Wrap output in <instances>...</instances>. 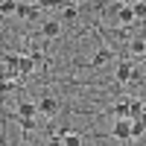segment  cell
Masks as SVG:
<instances>
[{
    "instance_id": "cell-1",
    "label": "cell",
    "mask_w": 146,
    "mask_h": 146,
    "mask_svg": "<svg viewBox=\"0 0 146 146\" xmlns=\"http://www.w3.org/2000/svg\"><path fill=\"white\" fill-rule=\"evenodd\" d=\"M111 137L120 140V143H135V137H131V120H114Z\"/></svg>"
},
{
    "instance_id": "cell-2",
    "label": "cell",
    "mask_w": 146,
    "mask_h": 146,
    "mask_svg": "<svg viewBox=\"0 0 146 146\" xmlns=\"http://www.w3.org/2000/svg\"><path fill=\"white\" fill-rule=\"evenodd\" d=\"M58 108H62V105H58L56 96H41V100H38V111H41L44 117H56Z\"/></svg>"
},
{
    "instance_id": "cell-3",
    "label": "cell",
    "mask_w": 146,
    "mask_h": 146,
    "mask_svg": "<svg viewBox=\"0 0 146 146\" xmlns=\"http://www.w3.org/2000/svg\"><path fill=\"white\" fill-rule=\"evenodd\" d=\"M35 114H41V111H38V102H32V100H21V102H18L15 117H35Z\"/></svg>"
},
{
    "instance_id": "cell-4",
    "label": "cell",
    "mask_w": 146,
    "mask_h": 146,
    "mask_svg": "<svg viewBox=\"0 0 146 146\" xmlns=\"http://www.w3.org/2000/svg\"><path fill=\"white\" fill-rule=\"evenodd\" d=\"M38 12H41V6H35V3H18V18H23V21H35Z\"/></svg>"
},
{
    "instance_id": "cell-5",
    "label": "cell",
    "mask_w": 146,
    "mask_h": 146,
    "mask_svg": "<svg viewBox=\"0 0 146 146\" xmlns=\"http://www.w3.org/2000/svg\"><path fill=\"white\" fill-rule=\"evenodd\" d=\"M131 70H135V67H131V62H129V58H123V62H120L117 64V82L120 85H126V82H131Z\"/></svg>"
},
{
    "instance_id": "cell-6",
    "label": "cell",
    "mask_w": 146,
    "mask_h": 146,
    "mask_svg": "<svg viewBox=\"0 0 146 146\" xmlns=\"http://www.w3.org/2000/svg\"><path fill=\"white\" fill-rule=\"evenodd\" d=\"M111 117L114 120H131V102H114L111 105Z\"/></svg>"
},
{
    "instance_id": "cell-7",
    "label": "cell",
    "mask_w": 146,
    "mask_h": 146,
    "mask_svg": "<svg viewBox=\"0 0 146 146\" xmlns=\"http://www.w3.org/2000/svg\"><path fill=\"white\" fill-rule=\"evenodd\" d=\"M126 53L129 56H146V38H143V35H140V38H131L126 44Z\"/></svg>"
},
{
    "instance_id": "cell-8",
    "label": "cell",
    "mask_w": 146,
    "mask_h": 146,
    "mask_svg": "<svg viewBox=\"0 0 146 146\" xmlns=\"http://www.w3.org/2000/svg\"><path fill=\"white\" fill-rule=\"evenodd\" d=\"M58 32H62V21H44L41 23V35L44 38H58Z\"/></svg>"
},
{
    "instance_id": "cell-9",
    "label": "cell",
    "mask_w": 146,
    "mask_h": 146,
    "mask_svg": "<svg viewBox=\"0 0 146 146\" xmlns=\"http://www.w3.org/2000/svg\"><path fill=\"white\" fill-rule=\"evenodd\" d=\"M58 21H62V27L64 23H76L79 21V6H64L62 15H58Z\"/></svg>"
},
{
    "instance_id": "cell-10",
    "label": "cell",
    "mask_w": 146,
    "mask_h": 146,
    "mask_svg": "<svg viewBox=\"0 0 146 146\" xmlns=\"http://www.w3.org/2000/svg\"><path fill=\"white\" fill-rule=\"evenodd\" d=\"M117 21L123 23V27H131V23L137 21V18H135V9H131V6H120V12H117Z\"/></svg>"
},
{
    "instance_id": "cell-11",
    "label": "cell",
    "mask_w": 146,
    "mask_h": 146,
    "mask_svg": "<svg viewBox=\"0 0 146 146\" xmlns=\"http://www.w3.org/2000/svg\"><path fill=\"white\" fill-rule=\"evenodd\" d=\"M35 64H38V62H35V56H23V53H21V67H18V73H21V76H29V73L35 70Z\"/></svg>"
},
{
    "instance_id": "cell-12",
    "label": "cell",
    "mask_w": 146,
    "mask_h": 146,
    "mask_svg": "<svg viewBox=\"0 0 146 146\" xmlns=\"http://www.w3.org/2000/svg\"><path fill=\"white\" fill-rule=\"evenodd\" d=\"M111 50H96L94 53V58H91V67H102V64H108V62H111Z\"/></svg>"
},
{
    "instance_id": "cell-13",
    "label": "cell",
    "mask_w": 146,
    "mask_h": 146,
    "mask_svg": "<svg viewBox=\"0 0 146 146\" xmlns=\"http://www.w3.org/2000/svg\"><path fill=\"white\" fill-rule=\"evenodd\" d=\"M131 137H135V140H143L146 137V117L131 120Z\"/></svg>"
},
{
    "instance_id": "cell-14",
    "label": "cell",
    "mask_w": 146,
    "mask_h": 146,
    "mask_svg": "<svg viewBox=\"0 0 146 146\" xmlns=\"http://www.w3.org/2000/svg\"><path fill=\"white\" fill-rule=\"evenodd\" d=\"M18 123H21V131H23V135H32V131L38 129L35 117H18Z\"/></svg>"
},
{
    "instance_id": "cell-15",
    "label": "cell",
    "mask_w": 146,
    "mask_h": 146,
    "mask_svg": "<svg viewBox=\"0 0 146 146\" xmlns=\"http://www.w3.org/2000/svg\"><path fill=\"white\" fill-rule=\"evenodd\" d=\"M0 15H3V18L18 15V3H15V0H3V3H0Z\"/></svg>"
},
{
    "instance_id": "cell-16",
    "label": "cell",
    "mask_w": 146,
    "mask_h": 146,
    "mask_svg": "<svg viewBox=\"0 0 146 146\" xmlns=\"http://www.w3.org/2000/svg\"><path fill=\"white\" fill-rule=\"evenodd\" d=\"M62 140H64V146H82V135H76V131H64Z\"/></svg>"
},
{
    "instance_id": "cell-17",
    "label": "cell",
    "mask_w": 146,
    "mask_h": 146,
    "mask_svg": "<svg viewBox=\"0 0 146 146\" xmlns=\"http://www.w3.org/2000/svg\"><path fill=\"white\" fill-rule=\"evenodd\" d=\"M131 9H135V18L137 21H146V0H135Z\"/></svg>"
},
{
    "instance_id": "cell-18",
    "label": "cell",
    "mask_w": 146,
    "mask_h": 146,
    "mask_svg": "<svg viewBox=\"0 0 146 146\" xmlns=\"http://www.w3.org/2000/svg\"><path fill=\"white\" fill-rule=\"evenodd\" d=\"M32 3L41 6V9H62V6H64L62 0H32Z\"/></svg>"
},
{
    "instance_id": "cell-19",
    "label": "cell",
    "mask_w": 146,
    "mask_h": 146,
    "mask_svg": "<svg viewBox=\"0 0 146 146\" xmlns=\"http://www.w3.org/2000/svg\"><path fill=\"white\" fill-rule=\"evenodd\" d=\"M129 102H131V120H140V117H146V114H143V105H140V102H135V100H129Z\"/></svg>"
},
{
    "instance_id": "cell-20",
    "label": "cell",
    "mask_w": 146,
    "mask_h": 146,
    "mask_svg": "<svg viewBox=\"0 0 146 146\" xmlns=\"http://www.w3.org/2000/svg\"><path fill=\"white\" fill-rule=\"evenodd\" d=\"M15 82H18V79H3V94H6V96L18 91V85H15Z\"/></svg>"
},
{
    "instance_id": "cell-21",
    "label": "cell",
    "mask_w": 146,
    "mask_h": 146,
    "mask_svg": "<svg viewBox=\"0 0 146 146\" xmlns=\"http://www.w3.org/2000/svg\"><path fill=\"white\" fill-rule=\"evenodd\" d=\"M111 3H120V6H131V0H111Z\"/></svg>"
},
{
    "instance_id": "cell-22",
    "label": "cell",
    "mask_w": 146,
    "mask_h": 146,
    "mask_svg": "<svg viewBox=\"0 0 146 146\" xmlns=\"http://www.w3.org/2000/svg\"><path fill=\"white\" fill-rule=\"evenodd\" d=\"M135 146H146V140H135Z\"/></svg>"
},
{
    "instance_id": "cell-23",
    "label": "cell",
    "mask_w": 146,
    "mask_h": 146,
    "mask_svg": "<svg viewBox=\"0 0 146 146\" xmlns=\"http://www.w3.org/2000/svg\"><path fill=\"white\" fill-rule=\"evenodd\" d=\"M15 3H21V0H15Z\"/></svg>"
},
{
    "instance_id": "cell-24",
    "label": "cell",
    "mask_w": 146,
    "mask_h": 146,
    "mask_svg": "<svg viewBox=\"0 0 146 146\" xmlns=\"http://www.w3.org/2000/svg\"><path fill=\"white\" fill-rule=\"evenodd\" d=\"M143 88H146V85H143Z\"/></svg>"
}]
</instances>
